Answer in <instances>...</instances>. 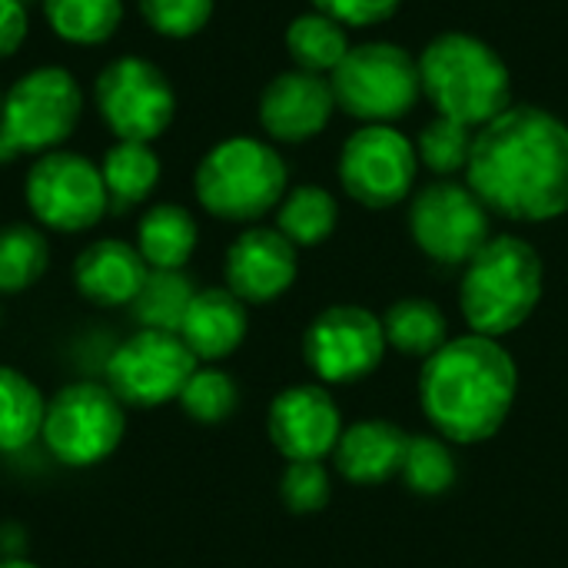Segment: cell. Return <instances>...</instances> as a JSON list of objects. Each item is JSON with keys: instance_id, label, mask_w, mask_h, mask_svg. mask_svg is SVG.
<instances>
[{"instance_id": "cell-15", "label": "cell", "mask_w": 568, "mask_h": 568, "mask_svg": "<svg viewBox=\"0 0 568 568\" xmlns=\"http://www.w3.org/2000/svg\"><path fill=\"white\" fill-rule=\"evenodd\" d=\"M339 436L343 419L323 386H290L270 406V439L290 463L329 456Z\"/></svg>"}, {"instance_id": "cell-17", "label": "cell", "mask_w": 568, "mask_h": 568, "mask_svg": "<svg viewBox=\"0 0 568 568\" xmlns=\"http://www.w3.org/2000/svg\"><path fill=\"white\" fill-rule=\"evenodd\" d=\"M296 280V246L266 226L240 233L226 253V290L243 303H273Z\"/></svg>"}, {"instance_id": "cell-30", "label": "cell", "mask_w": 568, "mask_h": 568, "mask_svg": "<svg viewBox=\"0 0 568 568\" xmlns=\"http://www.w3.org/2000/svg\"><path fill=\"white\" fill-rule=\"evenodd\" d=\"M399 476L416 496L426 499L446 496L456 486V456L443 436H429V433L409 436Z\"/></svg>"}, {"instance_id": "cell-1", "label": "cell", "mask_w": 568, "mask_h": 568, "mask_svg": "<svg viewBox=\"0 0 568 568\" xmlns=\"http://www.w3.org/2000/svg\"><path fill=\"white\" fill-rule=\"evenodd\" d=\"M466 180L499 216L546 223L568 213V123L549 110L513 103L476 130Z\"/></svg>"}, {"instance_id": "cell-3", "label": "cell", "mask_w": 568, "mask_h": 568, "mask_svg": "<svg viewBox=\"0 0 568 568\" xmlns=\"http://www.w3.org/2000/svg\"><path fill=\"white\" fill-rule=\"evenodd\" d=\"M423 93L439 116L483 130L513 106V80L506 60L473 33H443L419 57Z\"/></svg>"}, {"instance_id": "cell-25", "label": "cell", "mask_w": 568, "mask_h": 568, "mask_svg": "<svg viewBox=\"0 0 568 568\" xmlns=\"http://www.w3.org/2000/svg\"><path fill=\"white\" fill-rule=\"evenodd\" d=\"M286 50L300 70L323 77V73H333L343 63V57L349 53V33L329 13L313 10V13H303L290 23Z\"/></svg>"}, {"instance_id": "cell-7", "label": "cell", "mask_w": 568, "mask_h": 568, "mask_svg": "<svg viewBox=\"0 0 568 568\" xmlns=\"http://www.w3.org/2000/svg\"><path fill=\"white\" fill-rule=\"evenodd\" d=\"M336 106L366 123H393L413 110L423 93L419 60L399 43H359L349 47L343 63L329 77Z\"/></svg>"}, {"instance_id": "cell-18", "label": "cell", "mask_w": 568, "mask_h": 568, "mask_svg": "<svg viewBox=\"0 0 568 568\" xmlns=\"http://www.w3.org/2000/svg\"><path fill=\"white\" fill-rule=\"evenodd\" d=\"M150 266L136 246L123 240H97L73 263L77 290L97 306H123L133 303Z\"/></svg>"}, {"instance_id": "cell-11", "label": "cell", "mask_w": 568, "mask_h": 568, "mask_svg": "<svg viewBox=\"0 0 568 568\" xmlns=\"http://www.w3.org/2000/svg\"><path fill=\"white\" fill-rule=\"evenodd\" d=\"M196 356L180 333L140 329L123 339L106 363V386L123 406L150 409L180 399L186 379L196 373Z\"/></svg>"}, {"instance_id": "cell-6", "label": "cell", "mask_w": 568, "mask_h": 568, "mask_svg": "<svg viewBox=\"0 0 568 568\" xmlns=\"http://www.w3.org/2000/svg\"><path fill=\"white\" fill-rule=\"evenodd\" d=\"M83 113V93L70 70L37 67L20 77L0 113V163L17 156H43L57 150Z\"/></svg>"}, {"instance_id": "cell-20", "label": "cell", "mask_w": 568, "mask_h": 568, "mask_svg": "<svg viewBox=\"0 0 568 568\" xmlns=\"http://www.w3.org/2000/svg\"><path fill=\"white\" fill-rule=\"evenodd\" d=\"M246 303L240 296H233L230 290H196L180 336L196 359L216 363L240 349V343L246 339Z\"/></svg>"}, {"instance_id": "cell-9", "label": "cell", "mask_w": 568, "mask_h": 568, "mask_svg": "<svg viewBox=\"0 0 568 568\" xmlns=\"http://www.w3.org/2000/svg\"><path fill=\"white\" fill-rule=\"evenodd\" d=\"M97 110L116 140L153 143L176 113V93L166 73L143 57H120L97 73Z\"/></svg>"}, {"instance_id": "cell-19", "label": "cell", "mask_w": 568, "mask_h": 568, "mask_svg": "<svg viewBox=\"0 0 568 568\" xmlns=\"http://www.w3.org/2000/svg\"><path fill=\"white\" fill-rule=\"evenodd\" d=\"M409 436L389 419H363L343 429L333 456L336 469L359 486H376L399 476Z\"/></svg>"}, {"instance_id": "cell-31", "label": "cell", "mask_w": 568, "mask_h": 568, "mask_svg": "<svg viewBox=\"0 0 568 568\" xmlns=\"http://www.w3.org/2000/svg\"><path fill=\"white\" fill-rule=\"evenodd\" d=\"M473 143H476V130L473 126L456 123L449 116H439V120H433V123L423 126V133L416 140V156L433 173L453 176V173H459V170L469 166Z\"/></svg>"}, {"instance_id": "cell-8", "label": "cell", "mask_w": 568, "mask_h": 568, "mask_svg": "<svg viewBox=\"0 0 568 568\" xmlns=\"http://www.w3.org/2000/svg\"><path fill=\"white\" fill-rule=\"evenodd\" d=\"M126 406L100 383H73L47 403L43 443L63 466H97L110 459L126 429Z\"/></svg>"}, {"instance_id": "cell-35", "label": "cell", "mask_w": 568, "mask_h": 568, "mask_svg": "<svg viewBox=\"0 0 568 568\" xmlns=\"http://www.w3.org/2000/svg\"><path fill=\"white\" fill-rule=\"evenodd\" d=\"M403 0H313V7L320 13H329L333 20H339L343 27L346 23H356V27H369V23H379L386 17L396 13Z\"/></svg>"}, {"instance_id": "cell-33", "label": "cell", "mask_w": 568, "mask_h": 568, "mask_svg": "<svg viewBox=\"0 0 568 568\" xmlns=\"http://www.w3.org/2000/svg\"><path fill=\"white\" fill-rule=\"evenodd\" d=\"M280 496H283V506L296 516H313L320 513L329 496H333V486H329V473L323 466V459H303V463H290L283 479H280Z\"/></svg>"}, {"instance_id": "cell-5", "label": "cell", "mask_w": 568, "mask_h": 568, "mask_svg": "<svg viewBox=\"0 0 568 568\" xmlns=\"http://www.w3.org/2000/svg\"><path fill=\"white\" fill-rule=\"evenodd\" d=\"M283 156L253 136H233L216 143L196 166V200L206 213L250 223L266 216L286 196Z\"/></svg>"}, {"instance_id": "cell-21", "label": "cell", "mask_w": 568, "mask_h": 568, "mask_svg": "<svg viewBox=\"0 0 568 568\" xmlns=\"http://www.w3.org/2000/svg\"><path fill=\"white\" fill-rule=\"evenodd\" d=\"M196 220L176 203L150 206L136 226V250L150 270H183L196 250Z\"/></svg>"}, {"instance_id": "cell-36", "label": "cell", "mask_w": 568, "mask_h": 568, "mask_svg": "<svg viewBox=\"0 0 568 568\" xmlns=\"http://www.w3.org/2000/svg\"><path fill=\"white\" fill-rule=\"evenodd\" d=\"M27 37V10L23 0H0V60L13 57Z\"/></svg>"}, {"instance_id": "cell-24", "label": "cell", "mask_w": 568, "mask_h": 568, "mask_svg": "<svg viewBox=\"0 0 568 568\" xmlns=\"http://www.w3.org/2000/svg\"><path fill=\"white\" fill-rule=\"evenodd\" d=\"M47 416V399L33 379L0 366V453H17L30 446Z\"/></svg>"}, {"instance_id": "cell-23", "label": "cell", "mask_w": 568, "mask_h": 568, "mask_svg": "<svg viewBox=\"0 0 568 568\" xmlns=\"http://www.w3.org/2000/svg\"><path fill=\"white\" fill-rule=\"evenodd\" d=\"M383 333H386V346L416 359H429L449 343V326L443 310L423 296L393 303L389 313L383 316Z\"/></svg>"}, {"instance_id": "cell-26", "label": "cell", "mask_w": 568, "mask_h": 568, "mask_svg": "<svg viewBox=\"0 0 568 568\" xmlns=\"http://www.w3.org/2000/svg\"><path fill=\"white\" fill-rule=\"evenodd\" d=\"M193 296H196V286L183 270H150L130 306L143 329L180 333Z\"/></svg>"}, {"instance_id": "cell-29", "label": "cell", "mask_w": 568, "mask_h": 568, "mask_svg": "<svg viewBox=\"0 0 568 568\" xmlns=\"http://www.w3.org/2000/svg\"><path fill=\"white\" fill-rule=\"evenodd\" d=\"M50 263L47 236L30 223L0 226V293L30 290Z\"/></svg>"}, {"instance_id": "cell-22", "label": "cell", "mask_w": 568, "mask_h": 568, "mask_svg": "<svg viewBox=\"0 0 568 568\" xmlns=\"http://www.w3.org/2000/svg\"><path fill=\"white\" fill-rule=\"evenodd\" d=\"M103 186L110 196L113 210H130L143 200H150V193L160 183V160L150 150V143H136V140H116L103 163Z\"/></svg>"}, {"instance_id": "cell-28", "label": "cell", "mask_w": 568, "mask_h": 568, "mask_svg": "<svg viewBox=\"0 0 568 568\" xmlns=\"http://www.w3.org/2000/svg\"><path fill=\"white\" fill-rule=\"evenodd\" d=\"M43 13L60 40L97 47L116 33L123 0H43Z\"/></svg>"}, {"instance_id": "cell-13", "label": "cell", "mask_w": 568, "mask_h": 568, "mask_svg": "<svg viewBox=\"0 0 568 568\" xmlns=\"http://www.w3.org/2000/svg\"><path fill=\"white\" fill-rule=\"evenodd\" d=\"M416 143H409L389 123H366L339 153L343 190L369 210L403 203L416 183Z\"/></svg>"}, {"instance_id": "cell-34", "label": "cell", "mask_w": 568, "mask_h": 568, "mask_svg": "<svg viewBox=\"0 0 568 568\" xmlns=\"http://www.w3.org/2000/svg\"><path fill=\"white\" fill-rule=\"evenodd\" d=\"M143 20L173 40L200 33L213 17V0H140Z\"/></svg>"}, {"instance_id": "cell-2", "label": "cell", "mask_w": 568, "mask_h": 568, "mask_svg": "<svg viewBox=\"0 0 568 568\" xmlns=\"http://www.w3.org/2000/svg\"><path fill=\"white\" fill-rule=\"evenodd\" d=\"M519 369L499 339L469 333L449 339L423 363L419 403L436 433L476 446L493 439L516 403Z\"/></svg>"}, {"instance_id": "cell-10", "label": "cell", "mask_w": 568, "mask_h": 568, "mask_svg": "<svg viewBox=\"0 0 568 568\" xmlns=\"http://www.w3.org/2000/svg\"><path fill=\"white\" fill-rule=\"evenodd\" d=\"M23 190H27L30 213L47 230L57 233H83L97 226L110 210L100 166L67 150H50L37 156Z\"/></svg>"}, {"instance_id": "cell-27", "label": "cell", "mask_w": 568, "mask_h": 568, "mask_svg": "<svg viewBox=\"0 0 568 568\" xmlns=\"http://www.w3.org/2000/svg\"><path fill=\"white\" fill-rule=\"evenodd\" d=\"M339 220V206L329 190L323 186H296L283 196L276 213V230L293 246H316L333 236Z\"/></svg>"}, {"instance_id": "cell-32", "label": "cell", "mask_w": 568, "mask_h": 568, "mask_svg": "<svg viewBox=\"0 0 568 568\" xmlns=\"http://www.w3.org/2000/svg\"><path fill=\"white\" fill-rule=\"evenodd\" d=\"M180 406L190 419L196 423H223L236 413L240 406V389L233 383L230 373L223 369H213V366H196V373L186 379L183 393H180Z\"/></svg>"}, {"instance_id": "cell-16", "label": "cell", "mask_w": 568, "mask_h": 568, "mask_svg": "<svg viewBox=\"0 0 568 568\" xmlns=\"http://www.w3.org/2000/svg\"><path fill=\"white\" fill-rule=\"evenodd\" d=\"M336 110V97L326 77L310 70H286L270 80L260 97V123L273 140L303 143L323 133Z\"/></svg>"}, {"instance_id": "cell-38", "label": "cell", "mask_w": 568, "mask_h": 568, "mask_svg": "<svg viewBox=\"0 0 568 568\" xmlns=\"http://www.w3.org/2000/svg\"><path fill=\"white\" fill-rule=\"evenodd\" d=\"M3 97H7V93H3V90H0V113H3Z\"/></svg>"}, {"instance_id": "cell-12", "label": "cell", "mask_w": 568, "mask_h": 568, "mask_svg": "<svg viewBox=\"0 0 568 568\" xmlns=\"http://www.w3.org/2000/svg\"><path fill=\"white\" fill-rule=\"evenodd\" d=\"M409 230L416 246L446 266L469 263L489 236V206L466 183L439 180L416 193L409 206Z\"/></svg>"}, {"instance_id": "cell-14", "label": "cell", "mask_w": 568, "mask_h": 568, "mask_svg": "<svg viewBox=\"0 0 568 568\" xmlns=\"http://www.w3.org/2000/svg\"><path fill=\"white\" fill-rule=\"evenodd\" d=\"M310 369L323 383H353L369 376L386 353L383 320L366 306H329L323 310L303 339Z\"/></svg>"}, {"instance_id": "cell-4", "label": "cell", "mask_w": 568, "mask_h": 568, "mask_svg": "<svg viewBox=\"0 0 568 568\" xmlns=\"http://www.w3.org/2000/svg\"><path fill=\"white\" fill-rule=\"evenodd\" d=\"M542 260L519 236H493L469 263L459 290L473 333L503 339L519 329L542 300Z\"/></svg>"}, {"instance_id": "cell-37", "label": "cell", "mask_w": 568, "mask_h": 568, "mask_svg": "<svg viewBox=\"0 0 568 568\" xmlns=\"http://www.w3.org/2000/svg\"><path fill=\"white\" fill-rule=\"evenodd\" d=\"M0 568H37L33 562H23V559H7V562H0Z\"/></svg>"}]
</instances>
